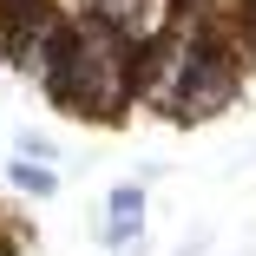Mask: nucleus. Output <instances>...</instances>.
Returning <instances> with one entry per match:
<instances>
[{
    "mask_svg": "<svg viewBox=\"0 0 256 256\" xmlns=\"http://www.w3.org/2000/svg\"><path fill=\"white\" fill-rule=\"evenodd\" d=\"M230 98H236V66H230L224 53H190V46H184V66H178V79H171L164 118L204 125V118H217Z\"/></svg>",
    "mask_w": 256,
    "mask_h": 256,
    "instance_id": "obj_1",
    "label": "nucleus"
},
{
    "mask_svg": "<svg viewBox=\"0 0 256 256\" xmlns=\"http://www.w3.org/2000/svg\"><path fill=\"white\" fill-rule=\"evenodd\" d=\"M138 236H144V190L138 184H118L106 197V243L112 250H138Z\"/></svg>",
    "mask_w": 256,
    "mask_h": 256,
    "instance_id": "obj_2",
    "label": "nucleus"
},
{
    "mask_svg": "<svg viewBox=\"0 0 256 256\" xmlns=\"http://www.w3.org/2000/svg\"><path fill=\"white\" fill-rule=\"evenodd\" d=\"M14 190H26V197H53V164H26V158H14Z\"/></svg>",
    "mask_w": 256,
    "mask_h": 256,
    "instance_id": "obj_3",
    "label": "nucleus"
},
{
    "mask_svg": "<svg viewBox=\"0 0 256 256\" xmlns=\"http://www.w3.org/2000/svg\"><path fill=\"white\" fill-rule=\"evenodd\" d=\"M0 256H14V243H7V236H0Z\"/></svg>",
    "mask_w": 256,
    "mask_h": 256,
    "instance_id": "obj_4",
    "label": "nucleus"
},
{
    "mask_svg": "<svg viewBox=\"0 0 256 256\" xmlns=\"http://www.w3.org/2000/svg\"><path fill=\"white\" fill-rule=\"evenodd\" d=\"M190 7H210V0H190Z\"/></svg>",
    "mask_w": 256,
    "mask_h": 256,
    "instance_id": "obj_5",
    "label": "nucleus"
}]
</instances>
